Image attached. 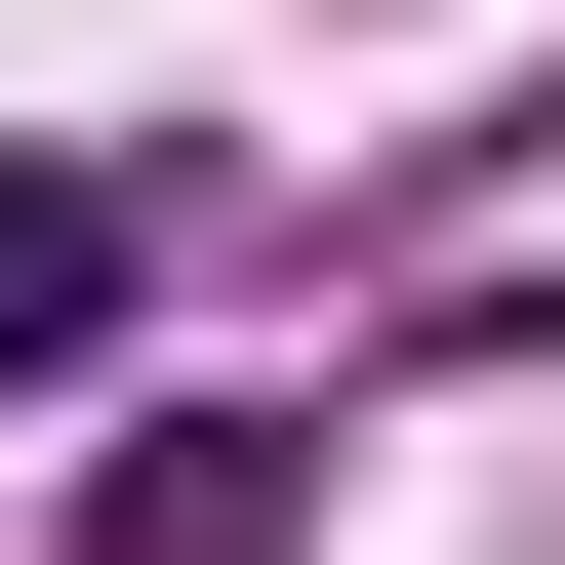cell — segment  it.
<instances>
[{
    "label": "cell",
    "instance_id": "cell-1",
    "mask_svg": "<svg viewBox=\"0 0 565 565\" xmlns=\"http://www.w3.org/2000/svg\"><path fill=\"white\" fill-rule=\"evenodd\" d=\"M82 323H121V162H0V404L82 364Z\"/></svg>",
    "mask_w": 565,
    "mask_h": 565
}]
</instances>
